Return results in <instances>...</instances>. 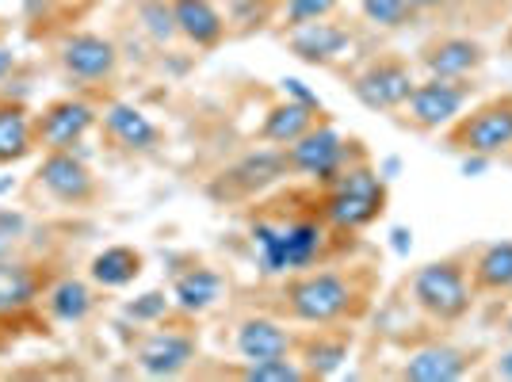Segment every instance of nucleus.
<instances>
[{"label":"nucleus","instance_id":"nucleus-1","mask_svg":"<svg viewBox=\"0 0 512 382\" xmlns=\"http://www.w3.org/2000/svg\"><path fill=\"white\" fill-rule=\"evenodd\" d=\"M253 245L264 276L306 272L325 249V218H295V222H256Z\"/></svg>","mask_w":512,"mask_h":382},{"label":"nucleus","instance_id":"nucleus-2","mask_svg":"<svg viewBox=\"0 0 512 382\" xmlns=\"http://www.w3.org/2000/svg\"><path fill=\"white\" fill-rule=\"evenodd\" d=\"M386 211V180L367 165L356 169H341L333 188L321 203V218L325 226L341 230V234H356L363 226H371L379 214Z\"/></svg>","mask_w":512,"mask_h":382},{"label":"nucleus","instance_id":"nucleus-3","mask_svg":"<svg viewBox=\"0 0 512 382\" xmlns=\"http://www.w3.org/2000/svg\"><path fill=\"white\" fill-rule=\"evenodd\" d=\"M409 291L428 318L444 321V325L463 321L474 306V283L459 260H432L425 268H417Z\"/></svg>","mask_w":512,"mask_h":382},{"label":"nucleus","instance_id":"nucleus-4","mask_svg":"<svg viewBox=\"0 0 512 382\" xmlns=\"http://www.w3.org/2000/svg\"><path fill=\"white\" fill-rule=\"evenodd\" d=\"M283 298H287L291 318L306 321V325H329V321L344 318L352 310L356 291L337 272H310V276H299L295 283H287Z\"/></svg>","mask_w":512,"mask_h":382},{"label":"nucleus","instance_id":"nucleus-5","mask_svg":"<svg viewBox=\"0 0 512 382\" xmlns=\"http://www.w3.org/2000/svg\"><path fill=\"white\" fill-rule=\"evenodd\" d=\"M448 146L478 157H497L512 149V96H497L470 115H459L448 130Z\"/></svg>","mask_w":512,"mask_h":382},{"label":"nucleus","instance_id":"nucleus-6","mask_svg":"<svg viewBox=\"0 0 512 382\" xmlns=\"http://www.w3.org/2000/svg\"><path fill=\"white\" fill-rule=\"evenodd\" d=\"M413 88H417L413 69L406 62H398V58H383V62L367 65L360 77L352 81L356 100L363 107H371V111H398V107H406Z\"/></svg>","mask_w":512,"mask_h":382},{"label":"nucleus","instance_id":"nucleus-7","mask_svg":"<svg viewBox=\"0 0 512 382\" xmlns=\"http://www.w3.org/2000/svg\"><path fill=\"white\" fill-rule=\"evenodd\" d=\"M467 100H470V88L463 85V81L428 77V81H417L406 111L421 130H440V127H451V123L463 115Z\"/></svg>","mask_w":512,"mask_h":382},{"label":"nucleus","instance_id":"nucleus-8","mask_svg":"<svg viewBox=\"0 0 512 382\" xmlns=\"http://www.w3.org/2000/svg\"><path fill=\"white\" fill-rule=\"evenodd\" d=\"M287 161H291V172H302V176L321 180V184H333L337 172L344 169V161H348V146L333 127H310L299 142H291Z\"/></svg>","mask_w":512,"mask_h":382},{"label":"nucleus","instance_id":"nucleus-9","mask_svg":"<svg viewBox=\"0 0 512 382\" xmlns=\"http://www.w3.org/2000/svg\"><path fill=\"white\" fill-rule=\"evenodd\" d=\"M287 172H291L287 153H279V149H256L249 157H241L234 169L222 172V184H226L230 195H253V191L279 184Z\"/></svg>","mask_w":512,"mask_h":382},{"label":"nucleus","instance_id":"nucleus-10","mask_svg":"<svg viewBox=\"0 0 512 382\" xmlns=\"http://www.w3.org/2000/svg\"><path fill=\"white\" fill-rule=\"evenodd\" d=\"M192 360H195V340L188 333H176V329H161V333L142 340V348H138V367L146 375H153V379H172V375H180Z\"/></svg>","mask_w":512,"mask_h":382},{"label":"nucleus","instance_id":"nucleus-11","mask_svg":"<svg viewBox=\"0 0 512 382\" xmlns=\"http://www.w3.org/2000/svg\"><path fill=\"white\" fill-rule=\"evenodd\" d=\"M470 352L455 348V344H428L417 348L402 367L406 382H455L470 371Z\"/></svg>","mask_w":512,"mask_h":382},{"label":"nucleus","instance_id":"nucleus-12","mask_svg":"<svg viewBox=\"0 0 512 382\" xmlns=\"http://www.w3.org/2000/svg\"><path fill=\"white\" fill-rule=\"evenodd\" d=\"M39 180H43V188L50 195H58L65 203H85L88 195H92V176H88L85 161L65 153V149H54L46 157L43 169H39Z\"/></svg>","mask_w":512,"mask_h":382},{"label":"nucleus","instance_id":"nucleus-13","mask_svg":"<svg viewBox=\"0 0 512 382\" xmlns=\"http://www.w3.org/2000/svg\"><path fill=\"white\" fill-rule=\"evenodd\" d=\"M428 77H444V81H463L467 73H474L486 62V50L474 39H440L421 54Z\"/></svg>","mask_w":512,"mask_h":382},{"label":"nucleus","instance_id":"nucleus-14","mask_svg":"<svg viewBox=\"0 0 512 382\" xmlns=\"http://www.w3.org/2000/svg\"><path fill=\"white\" fill-rule=\"evenodd\" d=\"M291 348H295L291 333L268 318H249L237 329V352L245 363L279 360V356H291Z\"/></svg>","mask_w":512,"mask_h":382},{"label":"nucleus","instance_id":"nucleus-15","mask_svg":"<svg viewBox=\"0 0 512 382\" xmlns=\"http://www.w3.org/2000/svg\"><path fill=\"white\" fill-rule=\"evenodd\" d=\"M115 43H107L100 35H73L69 43L62 46V62L73 77L81 81H100V77H111L115 69Z\"/></svg>","mask_w":512,"mask_h":382},{"label":"nucleus","instance_id":"nucleus-16","mask_svg":"<svg viewBox=\"0 0 512 382\" xmlns=\"http://www.w3.org/2000/svg\"><path fill=\"white\" fill-rule=\"evenodd\" d=\"M348 43H352V35L344 27H337V23H325V20L302 23V27H295V35H291V50L310 65L333 62L337 54H344Z\"/></svg>","mask_w":512,"mask_h":382},{"label":"nucleus","instance_id":"nucleus-17","mask_svg":"<svg viewBox=\"0 0 512 382\" xmlns=\"http://www.w3.org/2000/svg\"><path fill=\"white\" fill-rule=\"evenodd\" d=\"M92 107L81 104V100H62V104H54L50 111L43 115V142L50 149H69L77 146L81 138H85V130L92 127Z\"/></svg>","mask_w":512,"mask_h":382},{"label":"nucleus","instance_id":"nucleus-18","mask_svg":"<svg viewBox=\"0 0 512 382\" xmlns=\"http://www.w3.org/2000/svg\"><path fill=\"white\" fill-rule=\"evenodd\" d=\"M172 16H176V31L195 46H214L226 31L211 0H172Z\"/></svg>","mask_w":512,"mask_h":382},{"label":"nucleus","instance_id":"nucleus-19","mask_svg":"<svg viewBox=\"0 0 512 382\" xmlns=\"http://www.w3.org/2000/svg\"><path fill=\"white\" fill-rule=\"evenodd\" d=\"M314 111L318 107L299 104V100H283V104H276L264 115L260 138L264 142H276V146H291V142H299L302 134L314 127Z\"/></svg>","mask_w":512,"mask_h":382},{"label":"nucleus","instance_id":"nucleus-20","mask_svg":"<svg viewBox=\"0 0 512 382\" xmlns=\"http://www.w3.org/2000/svg\"><path fill=\"white\" fill-rule=\"evenodd\" d=\"M470 283L474 291L482 295H501V291H512V241H497V245H486L474 268H470Z\"/></svg>","mask_w":512,"mask_h":382},{"label":"nucleus","instance_id":"nucleus-21","mask_svg":"<svg viewBox=\"0 0 512 382\" xmlns=\"http://www.w3.org/2000/svg\"><path fill=\"white\" fill-rule=\"evenodd\" d=\"M222 298V276L214 268H192L176 279L172 287V302L184 310V314H203L211 310L214 302Z\"/></svg>","mask_w":512,"mask_h":382},{"label":"nucleus","instance_id":"nucleus-22","mask_svg":"<svg viewBox=\"0 0 512 382\" xmlns=\"http://www.w3.org/2000/svg\"><path fill=\"white\" fill-rule=\"evenodd\" d=\"M104 123L127 149H153L157 146V138H161L157 127L150 123V115L138 111V107H130V104H111L104 115Z\"/></svg>","mask_w":512,"mask_h":382},{"label":"nucleus","instance_id":"nucleus-23","mask_svg":"<svg viewBox=\"0 0 512 382\" xmlns=\"http://www.w3.org/2000/svg\"><path fill=\"white\" fill-rule=\"evenodd\" d=\"M142 272V253H134L127 245H111L92 260V279L100 287H127Z\"/></svg>","mask_w":512,"mask_h":382},{"label":"nucleus","instance_id":"nucleus-24","mask_svg":"<svg viewBox=\"0 0 512 382\" xmlns=\"http://www.w3.org/2000/svg\"><path fill=\"white\" fill-rule=\"evenodd\" d=\"M31 298H35V276H31V268L12 264V260L0 256V318L4 314H16L23 306H31Z\"/></svg>","mask_w":512,"mask_h":382},{"label":"nucleus","instance_id":"nucleus-25","mask_svg":"<svg viewBox=\"0 0 512 382\" xmlns=\"http://www.w3.org/2000/svg\"><path fill=\"white\" fill-rule=\"evenodd\" d=\"M31 149V119L20 107H0V165H12Z\"/></svg>","mask_w":512,"mask_h":382},{"label":"nucleus","instance_id":"nucleus-26","mask_svg":"<svg viewBox=\"0 0 512 382\" xmlns=\"http://www.w3.org/2000/svg\"><path fill=\"white\" fill-rule=\"evenodd\" d=\"M92 310V291H88L81 279H62L54 291H50V314L65 325H77L88 318Z\"/></svg>","mask_w":512,"mask_h":382},{"label":"nucleus","instance_id":"nucleus-27","mask_svg":"<svg viewBox=\"0 0 512 382\" xmlns=\"http://www.w3.org/2000/svg\"><path fill=\"white\" fill-rule=\"evenodd\" d=\"M344 360H348V340L318 337L306 348V375H321V379L325 375H337Z\"/></svg>","mask_w":512,"mask_h":382},{"label":"nucleus","instance_id":"nucleus-28","mask_svg":"<svg viewBox=\"0 0 512 382\" xmlns=\"http://www.w3.org/2000/svg\"><path fill=\"white\" fill-rule=\"evenodd\" d=\"M306 371H302L299 363H291L287 356H279V360H260V363H245V371H241V379L245 382H299Z\"/></svg>","mask_w":512,"mask_h":382},{"label":"nucleus","instance_id":"nucleus-29","mask_svg":"<svg viewBox=\"0 0 512 382\" xmlns=\"http://www.w3.org/2000/svg\"><path fill=\"white\" fill-rule=\"evenodd\" d=\"M138 16H142L146 31H150L157 43H169L172 35H176V16H172V4H165V0H146L138 8Z\"/></svg>","mask_w":512,"mask_h":382},{"label":"nucleus","instance_id":"nucleus-30","mask_svg":"<svg viewBox=\"0 0 512 382\" xmlns=\"http://www.w3.org/2000/svg\"><path fill=\"white\" fill-rule=\"evenodd\" d=\"M363 16L379 27H406L417 12L402 0H363Z\"/></svg>","mask_w":512,"mask_h":382},{"label":"nucleus","instance_id":"nucleus-31","mask_svg":"<svg viewBox=\"0 0 512 382\" xmlns=\"http://www.w3.org/2000/svg\"><path fill=\"white\" fill-rule=\"evenodd\" d=\"M333 8H337V0H287L283 20L291 23V27H302V23L325 20Z\"/></svg>","mask_w":512,"mask_h":382},{"label":"nucleus","instance_id":"nucleus-32","mask_svg":"<svg viewBox=\"0 0 512 382\" xmlns=\"http://www.w3.org/2000/svg\"><path fill=\"white\" fill-rule=\"evenodd\" d=\"M165 310H169V298L161 295V291H150V295H142V298H134L127 306V318L134 321H157V318H165Z\"/></svg>","mask_w":512,"mask_h":382},{"label":"nucleus","instance_id":"nucleus-33","mask_svg":"<svg viewBox=\"0 0 512 382\" xmlns=\"http://www.w3.org/2000/svg\"><path fill=\"white\" fill-rule=\"evenodd\" d=\"M23 214L20 211H0V256H8L12 253V245L20 241L23 234Z\"/></svg>","mask_w":512,"mask_h":382},{"label":"nucleus","instance_id":"nucleus-34","mask_svg":"<svg viewBox=\"0 0 512 382\" xmlns=\"http://www.w3.org/2000/svg\"><path fill=\"white\" fill-rule=\"evenodd\" d=\"M283 92H287V96H291V100H299V104L321 107V100H318V96H314V92H310V88L302 85L299 77H287V81H283Z\"/></svg>","mask_w":512,"mask_h":382},{"label":"nucleus","instance_id":"nucleus-35","mask_svg":"<svg viewBox=\"0 0 512 382\" xmlns=\"http://www.w3.org/2000/svg\"><path fill=\"white\" fill-rule=\"evenodd\" d=\"M486 165H490V157L467 153V157H463V176H478V172H486Z\"/></svg>","mask_w":512,"mask_h":382},{"label":"nucleus","instance_id":"nucleus-36","mask_svg":"<svg viewBox=\"0 0 512 382\" xmlns=\"http://www.w3.org/2000/svg\"><path fill=\"white\" fill-rule=\"evenodd\" d=\"M12 65H16V54H12L8 46H0V81L12 73Z\"/></svg>","mask_w":512,"mask_h":382},{"label":"nucleus","instance_id":"nucleus-37","mask_svg":"<svg viewBox=\"0 0 512 382\" xmlns=\"http://www.w3.org/2000/svg\"><path fill=\"white\" fill-rule=\"evenodd\" d=\"M390 237H394V249H398V253H409V245H413V241H409V237H413L409 230H402V226H398Z\"/></svg>","mask_w":512,"mask_h":382},{"label":"nucleus","instance_id":"nucleus-38","mask_svg":"<svg viewBox=\"0 0 512 382\" xmlns=\"http://www.w3.org/2000/svg\"><path fill=\"white\" fill-rule=\"evenodd\" d=\"M398 169H402V161H398V157H386L383 169H379V176H383V180H394V176H398Z\"/></svg>","mask_w":512,"mask_h":382},{"label":"nucleus","instance_id":"nucleus-39","mask_svg":"<svg viewBox=\"0 0 512 382\" xmlns=\"http://www.w3.org/2000/svg\"><path fill=\"white\" fill-rule=\"evenodd\" d=\"M402 4H409L413 12H428V8H440L444 0H402Z\"/></svg>","mask_w":512,"mask_h":382},{"label":"nucleus","instance_id":"nucleus-40","mask_svg":"<svg viewBox=\"0 0 512 382\" xmlns=\"http://www.w3.org/2000/svg\"><path fill=\"white\" fill-rule=\"evenodd\" d=\"M497 375H505V379H512V352H505V356L497 360Z\"/></svg>","mask_w":512,"mask_h":382},{"label":"nucleus","instance_id":"nucleus-41","mask_svg":"<svg viewBox=\"0 0 512 382\" xmlns=\"http://www.w3.org/2000/svg\"><path fill=\"white\" fill-rule=\"evenodd\" d=\"M505 333H509V337H512V314H509V318H505Z\"/></svg>","mask_w":512,"mask_h":382},{"label":"nucleus","instance_id":"nucleus-42","mask_svg":"<svg viewBox=\"0 0 512 382\" xmlns=\"http://www.w3.org/2000/svg\"><path fill=\"white\" fill-rule=\"evenodd\" d=\"M509 50H512V31H509Z\"/></svg>","mask_w":512,"mask_h":382}]
</instances>
